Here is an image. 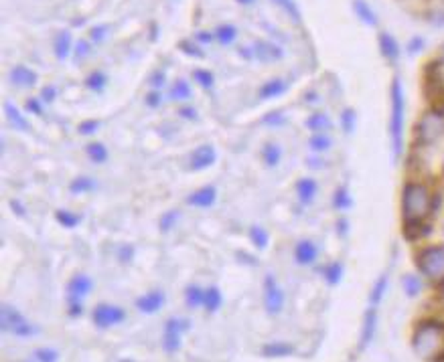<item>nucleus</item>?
Returning a JSON list of instances; mask_svg holds the SVG:
<instances>
[{"label": "nucleus", "instance_id": "nucleus-1", "mask_svg": "<svg viewBox=\"0 0 444 362\" xmlns=\"http://www.w3.org/2000/svg\"><path fill=\"white\" fill-rule=\"evenodd\" d=\"M438 207V196L432 195L426 182L410 181L402 188V215L404 223L428 221V217Z\"/></svg>", "mask_w": 444, "mask_h": 362}, {"label": "nucleus", "instance_id": "nucleus-2", "mask_svg": "<svg viewBox=\"0 0 444 362\" xmlns=\"http://www.w3.org/2000/svg\"><path fill=\"white\" fill-rule=\"evenodd\" d=\"M412 348L418 358L426 362H444V324L426 320L414 330Z\"/></svg>", "mask_w": 444, "mask_h": 362}, {"label": "nucleus", "instance_id": "nucleus-3", "mask_svg": "<svg viewBox=\"0 0 444 362\" xmlns=\"http://www.w3.org/2000/svg\"><path fill=\"white\" fill-rule=\"evenodd\" d=\"M392 118H390V140H392V150L394 156L399 158L404 152V126H406V97L404 88L398 77L392 81Z\"/></svg>", "mask_w": 444, "mask_h": 362}, {"label": "nucleus", "instance_id": "nucleus-4", "mask_svg": "<svg viewBox=\"0 0 444 362\" xmlns=\"http://www.w3.org/2000/svg\"><path fill=\"white\" fill-rule=\"evenodd\" d=\"M444 138V114L438 109L424 111L420 116V120L416 123V142L418 146L430 148L434 144H438Z\"/></svg>", "mask_w": 444, "mask_h": 362}, {"label": "nucleus", "instance_id": "nucleus-5", "mask_svg": "<svg viewBox=\"0 0 444 362\" xmlns=\"http://www.w3.org/2000/svg\"><path fill=\"white\" fill-rule=\"evenodd\" d=\"M418 270L432 282L444 279V245H428L416 255Z\"/></svg>", "mask_w": 444, "mask_h": 362}, {"label": "nucleus", "instance_id": "nucleus-6", "mask_svg": "<svg viewBox=\"0 0 444 362\" xmlns=\"http://www.w3.org/2000/svg\"><path fill=\"white\" fill-rule=\"evenodd\" d=\"M0 328H2V332H11L16 334V336H31V334L37 332L31 324L23 318V314L8 303H4L2 310H0Z\"/></svg>", "mask_w": 444, "mask_h": 362}, {"label": "nucleus", "instance_id": "nucleus-7", "mask_svg": "<svg viewBox=\"0 0 444 362\" xmlns=\"http://www.w3.org/2000/svg\"><path fill=\"white\" fill-rule=\"evenodd\" d=\"M92 291V279L86 275H76L69 286H67V294H69V306H71V314L79 316L81 314V302L83 298Z\"/></svg>", "mask_w": 444, "mask_h": 362}, {"label": "nucleus", "instance_id": "nucleus-8", "mask_svg": "<svg viewBox=\"0 0 444 362\" xmlns=\"http://www.w3.org/2000/svg\"><path fill=\"white\" fill-rule=\"evenodd\" d=\"M264 306L270 316H278L284 308V294L272 275H266L264 279Z\"/></svg>", "mask_w": 444, "mask_h": 362}, {"label": "nucleus", "instance_id": "nucleus-9", "mask_svg": "<svg viewBox=\"0 0 444 362\" xmlns=\"http://www.w3.org/2000/svg\"><path fill=\"white\" fill-rule=\"evenodd\" d=\"M124 318H126V314H124L122 308H118V306L102 303V306H98V308L93 310V322H95L98 328L116 326V324L124 322Z\"/></svg>", "mask_w": 444, "mask_h": 362}, {"label": "nucleus", "instance_id": "nucleus-10", "mask_svg": "<svg viewBox=\"0 0 444 362\" xmlns=\"http://www.w3.org/2000/svg\"><path fill=\"white\" fill-rule=\"evenodd\" d=\"M183 326H189V322L173 318L165 324V334H163V346L167 352H177L181 348V336H183Z\"/></svg>", "mask_w": 444, "mask_h": 362}, {"label": "nucleus", "instance_id": "nucleus-11", "mask_svg": "<svg viewBox=\"0 0 444 362\" xmlns=\"http://www.w3.org/2000/svg\"><path fill=\"white\" fill-rule=\"evenodd\" d=\"M319 257V247L310 239H303L294 247V259L298 265H312Z\"/></svg>", "mask_w": 444, "mask_h": 362}, {"label": "nucleus", "instance_id": "nucleus-12", "mask_svg": "<svg viewBox=\"0 0 444 362\" xmlns=\"http://www.w3.org/2000/svg\"><path fill=\"white\" fill-rule=\"evenodd\" d=\"M319 193V184L315 179H300L296 182V196L303 205H312Z\"/></svg>", "mask_w": 444, "mask_h": 362}, {"label": "nucleus", "instance_id": "nucleus-13", "mask_svg": "<svg viewBox=\"0 0 444 362\" xmlns=\"http://www.w3.org/2000/svg\"><path fill=\"white\" fill-rule=\"evenodd\" d=\"M375 330H378V312L373 308H369L363 318V330H361V350L368 348L373 338H375Z\"/></svg>", "mask_w": 444, "mask_h": 362}, {"label": "nucleus", "instance_id": "nucleus-14", "mask_svg": "<svg viewBox=\"0 0 444 362\" xmlns=\"http://www.w3.org/2000/svg\"><path fill=\"white\" fill-rule=\"evenodd\" d=\"M163 303H165V296L160 291H151V294L142 296L136 302V306L138 310L144 312V314H154L163 308Z\"/></svg>", "mask_w": 444, "mask_h": 362}, {"label": "nucleus", "instance_id": "nucleus-15", "mask_svg": "<svg viewBox=\"0 0 444 362\" xmlns=\"http://www.w3.org/2000/svg\"><path fill=\"white\" fill-rule=\"evenodd\" d=\"M215 162V150L214 146H201L193 152V158H191V168L195 170H203V168H209Z\"/></svg>", "mask_w": 444, "mask_h": 362}, {"label": "nucleus", "instance_id": "nucleus-16", "mask_svg": "<svg viewBox=\"0 0 444 362\" xmlns=\"http://www.w3.org/2000/svg\"><path fill=\"white\" fill-rule=\"evenodd\" d=\"M215 196H217V191H215L214 186H203L197 193H193V195L189 196V203L195 205V207H201V209H207V207H211L215 203Z\"/></svg>", "mask_w": 444, "mask_h": 362}, {"label": "nucleus", "instance_id": "nucleus-17", "mask_svg": "<svg viewBox=\"0 0 444 362\" xmlns=\"http://www.w3.org/2000/svg\"><path fill=\"white\" fill-rule=\"evenodd\" d=\"M430 233L428 221H412V223H404V237L408 241H418L422 237H426Z\"/></svg>", "mask_w": 444, "mask_h": 362}, {"label": "nucleus", "instance_id": "nucleus-18", "mask_svg": "<svg viewBox=\"0 0 444 362\" xmlns=\"http://www.w3.org/2000/svg\"><path fill=\"white\" fill-rule=\"evenodd\" d=\"M380 51H382V55L385 57V59L396 61L399 57L398 41H396L392 35L382 32V35H380Z\"/></svg>", "mask_w": 444, "mask_h": 362}, {"label": "nucleus", "instance_id": "nucleus-19", "mask_svg": "<svg viewBox=\"0 0 444 362\" xmlns=\"http://www.w3.org/2000/svg\"><path fill=\"white\" fill-rule=\"evenodd\" d=\"M262 354L266 358H282V356H291L294 354V346L288 342H272L262 348Z\"/></svg>", "mask_w": 444, "mask_h": 362}, {"label": "nucleus", "instance_id": "nucleus-20", "mask_svg": "<svg viewBox=\"0 0 444 362\" xmlns=\"http://www.w3.org/2000/svg\"><path fill=\"white\" fill-rule=\"evenodd\" d=\"M353 11H355V15L359 16V20H363L369 27H375V25H378V15L371 11V6H369L368 2L355 0V2H353Z\"/></svg>", "mask_w": 444, "mask_h": 362}, {"label": "nucleus", "instance_id": "nucleus-21", "mask_svg": "<svg viewBox=\"0 0 444 362\" xmlns=\"http://www.w3.org/2000/svg\"><path fill=\"white\" fill-rule=\"evenodd\" d=\"M307 128L312 134H319V132H329L333 128V121L327 114H312L307 120Z\"/></svg>", "mask_w": 444, "mask_h": 362}, {"label": "nucleus", "instance_id": "nucleus-22", "mask_svg": "<svg viewBox=\"0 0 444 362\" xmlns=\"http://www.w3.org/2000/svg\"><path fill=\"white\" fill-rule=\"evenodd\" d=\"M11 81L15 85H21V88H31V85L37 83V76L33 73L31 69H27V67H16V69H13V73H11Z\"/></svg>", "mask_w": 444, "mask_h": 362}, {"label": "nucleus", "instance_id": "nucleus-23", "mask_svg": "<svg viewBox=\"0 0 444 362\" xmlns=\"http://www.w3.org/2000/svg\"><path fill=\"white\" fill-rule=\"evenodd\" d=\"M331 146H333V140H331V136L327 132H319V134H312V136L308 138V148L312 152H317V154L331 150Z\"/></svg>", "mask_w": 444, "mask_h": 362}, {"label": "nucleus", "instance_id": "nucleus-24", "mask_svg": "<svg viewBox=\"0 0 444 362\" xmlns=\"http://www.w3.org/2000/svg\"><path fill=\"white\" fill-rule=\"evenodd\" d=\"M262 158H264L266 167L276 168L280 164V160H282V150H280V146H278V144H272V142H268V144L264 146V150H262Z\"/></svg>", "mask_w": 444, "mask_h": 362}, {"label": "nucleus", "instance_id": "nucleus-25", "mask_svg": "<svg viewBox=\"0 0 444 362\" xmlns=\"http://www.w3.org/2000/svg\"><path fill=\"white\" fill-rule=\"evenodd\" d=\"M4 111H6V118H8V121H11L15 128L23 130V132H29V130H31L29 121L23 118V114H21V111H18L13 104H4Z\"/></svg>", "mask_w": 444, "mask_h": 362}, {"label": "nucleus", "instance_id": "nucleus-26", "mask_svg": "<svg viewBox=\"0 0 444 362\" xmlns=\"http://www.w3.org/2000/svg\"><path fill=\"white\" fill-rule=\"evenodd\" d=\"M55 55H57V59H67V55H69V49H71V37H69V32H59L57 37H55Z\"/></svg>", "mask_w": 444, "mask_h": 362}, {"label": "nucleus", "instance_id": "nucleus-27", "mask_svg": "<svg viewBox=\"0 0 444 362\" xmlns=\"http://www.w3.org/2000/svg\"><path fill=\"white\" fill-rule=\"evenodd\" d=\"M426 16L430 18V23L444 25V0H428Z\"/></svg>", "mask_w": 444, "mask_h": 362}, {"label": "nucleus", "instance_id": "nucleus-28", "mask_svg": "<svg viewBox=\"0 0 444 362\" xmlns=\"http://www.w3.org/2000/svg\"><path fill=\"white\" fill-rule=\"evenodd\" d=\"M286 90V85L282 83V81H270V83H266V85H262L260 90V97L262 99H272V97H278V95H282Z\"/></svg>", "mask_w": 444, "mask_h": 362}, {"label": "nucleus", "instance_id": "nucleus-29", "mask_svg": "<svg viewBox=\"0 0 444 362\" xmlns=\"http://www.w3.org/2000/svg\"><path fill=\"white\" fill-rule=\"evenodd\" d=\"M258 49V53H260V59L262 61H276L282 57V53H280V49L272 43H266V41H262L256 45Z\"/></svg>", "mask_w": 444, "mask_h": 362}, {"label": "nucleus", "instance_id": "nucleus-30", "mask_svg": "<svg viewBox=\"0 0 444 362\" xmlns=\"http://www.w3.org/2000/svg\"><path fill=\"white\" fill-rule=\"evenodd\" d=\"M203 306L207 308V312H217L219 306H221V291L217 287H209L205 291V302H203Z\"/></svg>", "mask_w": 444, "mask_h": 362}, {"label": "nucleus", "instance_id": "nucleus-31", "mask_svg": "<svg viewBox=\"0 0 444 362\" xmlns=\"http://www.w3.org/2000/svg\"><path fill=\"white\" fill-rule=\"evenodd\" d=\"M325 279L331 284V286H337L339 282L343 279V265L341 263H329L327 267H325Z\"/></svg>", "mask_w": 444, "mask_h": 362}, {"label": "nucleus", "instance_id": "nucleus-32", "mask_svg": "<svg viewBox=\"0 0 444 362\" xmlns=\"http://www.w3.org/2000/svg\"><path fill=\"white\" fill-rule=\"evenodd\" d=\"M88 156L92 158L95 164H102V162H106L107 160V150L104 144H100V142H93L88 146Z\"/></svg>", "mask_w": 444, "mask_h": 362}, {"label": "nucleus", "instance_id": "nucleus-33", "mask_svg": "<svg viewBox=\"0 0 444 362\" xmlns=\"http://www.w3.org/2000/svg\"><path fill=\"white\" fill-rule=\"evenodd\" d=\"M385 289H387V275L383 273L380 279H375V286H373V289H371V298H369V302H371V306H373V303L382 302V298H383V294H385Z\"/></svg>", "mask_w": 444, "mask_h": 362}, {"label": "nucleus", "instance_id": "nucleus-34", "mask_svg": "<svg viewBox=\"0 0 444 362\" xmlns=\"http://www.w3.org/2000/svg\"><path fill=\"white\" fill-rule=\"evenodd\" d=\"M250 239H252V243L258 247V249H266L268 247V233L262 229V227H252L250 229Z\"/></svg>", "mask_w": 444, "mask_h": 362}, {"label": "nucleus", "instance_id": "nucleus-35", "mask_svg": "<svg viewBox=\"0 0 444 362\" xmlns=\"http://www.w3.org/2000/svg\"><path fill=\"white\" fill-rule=\"evenodd\" d=\"M205 302V291L197 286H191L187 289V303L191 308H197V306H203Z\"/></svg>", "mask_w": 444, "mask_h": 362}, {"label": "nucleus", "instance_id": "nucleus-36", "mask_svg": "<svg viewBox=\"0 0 444 362\" xmlns=\"http://www.w3.org/2000/svg\"><path fill=\"white\" fill-rule=\"evenodd\" d=\"M191 97V88L185 83V81H179L177 85H173V90H170V99H175V102H185V99H189Z\"/></svg>", "mask_w": 444, "mask_h": 362}, {"label": "nucleus", "instance_id": "nucleus-37", "mask_svg": "<svg viewBox=\"0 0 444 362\" xmlns=\"http://www.w3.org/2000/svg\"><path fill=\"white\" fill-rule=\"evenodd\" d=\"M215 37H217L219 43L228 45V43H231V41L235 39V27H231V25H221L219 29L215 30Z\"/></svg>", "mask_w": 444, "mask_h": 362}, {"label": "nucleus", "instance_id": "nucleus-38", "mask_svg": "<svg viewBox=\"0 0 444 362\" xmlns=\"http://www.w3.org/2000/svg\"><path fill=\"white\" fill-rule=\"evenodd\" d=\"M404 289H406V294L414 298V296H418L420 294V289H422V282L416 277V275H406L404 277Z\"/></svg>", "mask_w": 444, "mask_h": 362}, {"label": "nucleus", "instance_id": "nucleus-39", "mask_svg": "<svg viewBox=\"0 0 444 362\" xmlns=\"http://www.w3.org/2000/svg\"><path fill=\"white\" fill-rule=\"evenodd\" d=\"M55 217H57V221H59L63 227H67V229H74V227L79 225V221H81L77 215H74V212H67V211H57Z\"/></svg>", "mask_w": 444, "mask_h": 362}, {"label": "nucleus", "instance_id": "nucleus-40", "mask_svg": "<svg viewBox=\"0 0 444 362\" xmlns=\"http://www.w3.org/2000/svg\"><path fill=\"white\" fill-rule=\"evenodd\" d=\"M355 121H357L355 111L353 109H345L343 116H341V126H343V132L345 134H351L353 130H355Z\"/></svg>", "mask_w": 444, "mask_h": 362}, {"label": "nucleus", "instance_id": "nucleus-41", "mask_svg": "<svg viewBox=\"0 0 444 362\" xmlns=\"http://www.w3.org/2000/svg\"><path fill=\"white\" fill-rule=\"evenodd\" d=\"M71 193H88V191H93L95 188V182L92 179H77V181L71 182Z\"/></svg>", "mask_w": 444, "mask_h": 362}, {"label": "nucleus", "instance_id": "nucleus-42", "mask_svg": "<svg viewBox=\"0 0 444 362\" xmlns=\"http://www.w3.org/2000/svg\"><path fill=\"white\" fill-rule=\"evenodd\" d=\"M88 85H90V90L93 91L104 90V85H106V76L100 73V71H95V73H92V76L88 77Z\"/></svg>", "mask_w": 444, "mask_h": 362}, {"label": "nucleus", "instance_id": "nucleus-43", "mask_svg": "<svg viewBox=\"0 0 444 362\" xmlns=\"http://www.w3.org/2000/svg\"><path fill=\"white\" fill-rule=\"evenodd\" d=\"M351 205V198H349V193L345 188H339L337 195H335V207L339 211H345L347 207Z\"/></svg>", "mask_w": 444, "mask_h": 362}, {"label": "nucleus", "instance_id": "nucleus-44", "mask_svg": "<svg viewBox=\"0 0 444 362\" xmlns=\"http://www.w3.org/2000/svg\"><path fill=\"white\" fill-rule=\"evenodd\" d=\"M35 358L39 362H55L57 361V352L51 350V348H41L35 352Z\"/></svg>", "mask_w": 444, "mask_h": 362}, {"label": "nucleus", "instance_id": "nucleus-45", "mask_svg": "<svg viewBox=\"0 0 444 362\" xmlns=\"http://www.w3.org/2000/svg\"><path fill=\"white\" fill-rule=\"evenodd\" d=\"M98 130H100V121L98 120H88L79 126V132H81L83 136H92V134H95Z\"/></svg>", "mask_w": 444, "mask_h": 362}, {"label": "nucleus", "instance_id": "nucleus-46", "mask_svg": "<svg viewBox=\"0 0 444 362\" xmlns=\"http://www.w3.org/2000/svg\"><path fill=\"white\" fill-rule=\"evenodd\" d=\"M195 79L199 81L203 88H211L214 85V76L209 71H205V69H197L195 71Z\"/></svg>", "mask_w": 444, "mask_h": 362}, {"label": "nucleus", "instance_id": "nucleus-47", "mask_svg": "<svg viewBox=\"0 0 444 362\" xmlns=\"http://www.w3.org/2000/svg\"><path fill=\"white\" fill-rule=\"evenodd\" d=\"M284 114L282 111H270L266 118H264V123L266 126H282L284 123Z\"/></svg>", "mask_w": 444, "mask_h": 362}, {"label": "nucleus", "instance_id": "nucleus-48", "mask_svg": "<svg viewBox=\"0 0 444 362\" xmlns=\"http://www.w3.org/2000/svg\"><path fill=\"white\" fill-rule=\"evenodd\" d=\"M175 223H177V212L170 211L163 217V221H160V229H163V231H170Z\"/></svg>", "mask_w": 444, "mask_h": 362}, {"label": "nucleus", "instance_id": "nucleus-49", "mask_svg": "<svg viewBox=\"0 0 444 362\" xmlns=\"http://www.w3.org/2000/svg\"><path fill=\"white\" fill-rule=\"evenodd\" d=\"M278 4H282L288 13H291L296 20H300V15H298V11H296V6H294V2L292 0H278Z\"/></svg>", "mask_w": 444, "mask_h": 362}, {"label": "nucleus", "instance_id": "nucleus-50", "mask_svg": "<svg viewBox=\"0 0 444 362\" xmlns=\"http://www.w3.org/2000/svg\"><path fill=\"white\" fill-rule=\"evenodd\" d=\"M165 79H167V77H165L163 71H156V73L153 76V79H151V85H154V88L158 90V88H163V85H165Z\"/></svg>", "mask_w": 444, "mask_h": 362}, {"label": "nucleus", "instance_id": "nucleus-51", "mask_svg": "<svg viewBox=\"0 0 444 362\" xmlns=\"http://www.w3.org/2000/svg\"><path fill=\"white\" fill-rule=\"evenodd\" d=\"M106 30L107 27H93V29L90 30V37H92L93 41H102L104 35H106Z\"/></svg>", "mask_w": 444, "mask_h": 362}, {"label": "nucleus", "instance_id": "nucleus-52", "mask_svg": "<svg viewBox=\"0 0 444 362\" xmlns=\"http://www.w3.org/2000/svg\"><path fill=\"white\" fill-rule=\"evenodd\" d=\"M55 95H57V91L53 90V88H45L43 93H41V97H43V102H45V104H51V102L55 99Z\"/></svg>", "mask_w": 444, "mask_h": 362}, {"label": "nucleus", "instance_id": "nucleus-53", "mask_svg": "<svg viewBox=\"0 0 444 362\" xmlns=\"http://www.w3.org/2000/svg\"><path fill=\"white\" fill-rule=\"evenodd\" d=\"M27 109H29V111H33V114H37V116H41V114H43L41 102H37V99H31V102L27 104Z\"/></svg>", "mask_w": 444, "mask_h": 362}, {"label": "nucleus", "instance_id": "nucleus-54", "mask_svg": "<svg viewBox=\"0 0 444 362\" xmlns=\"http://www.w3.org/2000/svg\"><path fill=\"white\" fill-rule=\"evenodd\" d=\"M146 104L151 107H156L160 104V95H158V93H151V95L146 97Z\"/></svg>", "mask_w": 444, "mask_h": 362}, {"label": "nucleus", "instance_id": "nucleus-55", "mask_svg": "<svg viewBox=\"0 0 444 362\" xmlns=\"http://www.w3.org/2000/svg\"><path fill=\"white\" fill-rule=\"evenodd\" d=\"M185 49V51H187V53H189V55H203V53H201L199 49H195V47L191 45V43H183V45H181Z\"/></svg>", "mask_w": 444, "mask_h": 362}, {"label": "nucleus", "instance_id": "nucleus-56", "mask_svg": "<svg viewBox=\"0 0 444 362\" xmlns=\"http://www.w3.org/2000/svg\"><path fill=\"white\" fill-rule=\"evenodd\" d=\"M181 116H185L187 120H195V118H197V114H195L191 107H183V109H181Z\"/></svg>", "mask_w": 444, "mask_h": 362}, {"label": "nucleus", "instance_id": "nucleus-57", "mask_svg": "<svg viewBox=\"0 0 444 362\" xmlns=\"http://www.w3.org/2000/svg\"><path fill=\"white\" fill-rule=\"evenodd\" d=\"M76 51H77V57H81V55H86V53L90 51V47H88V43H83V41H81V43H77Z\"/></svg>", "mask_w": 444, "mask_h": 362}, {"label": "nucleus", "instance_id": "nucleus-58", "mask_svg": "<svg viewBox=\"0 0 444 362\" xmlns=\"http://www.w3.org/2000/svg\"><path fill=\"white\" fill-rule=\"evenodd\" d=\"M197 39H199L201 43H209V41H211L214 37H211L209 32H199V35H197Z\"/></svg>", "mask_w": 444, "mask_h": 362}, {"label": "nucleus", "instance_id": "nucleus-59", "mask_svg": "<svg viewBox=\"0 0 444 362\" xmlns=\"http://www.w3.org/2000/svg\"><path fill=\"white\" fill-rule=\"evenodd\" d=\"M11 207H13V209H15V211L21 212V215H25V209H23V207H21V205H16L15 200H13V203H11Z\"/></svg>", "mask_w": 444, "mask_h": 362}, {"label": "nucleus", "instance_id": "nucleus-60", "mask_svg": "<svg viewBox=\"0 0 444 362\" xmlns=\"http://www.w3.org/2000/svg\"><path fill=\"white\" fill-rule=\"evenodd\" d=\"M128 255H132V249H124V251H122V259H124V261L128 259Z\"/></svg>", "mask_w": 444, "mask_h": 362}, {"label": "nucleus", "instance_id": "nucleus-61", "mask_svg": "<svg viewBox=\"0 0 444 362\" xmlns=\"http://www.w3.org/2000/svg\"><path fill=\"white\" fill-rule=\"evenodd\" d=\"M238 2H242V4H250V2H254V0H238Z\"/></svg>", "mask_w": 444, "mask_h": 362}, {"label": "nucleus", "instance_id": "nucleus-62", "mask_svg": "<svg viewBox=\"0 0 444 362\" xmlns=\"http://www.w3.org/2000/svg\"><path fill=\"white\" fill-rule=\"evenodd\" d=\"M440 53H443V61H444V47H443V51H440Z\"/></svg>", "mask_w": 444, "mask_h": 362}, {"label": "nucleus", "instance_id": "nucleus-63", "mask_svg": "<svg viewBox=\"0 0 444 362\" xmlns=\"http://www.w3.org/2000/svg\"><path fill=\"white\" fill-rule=\"evenodd\" d=\"M443 300H444V286H443Z\"/></svg>", "mask_w": 444, "mask_h": 362}]
</instances>
